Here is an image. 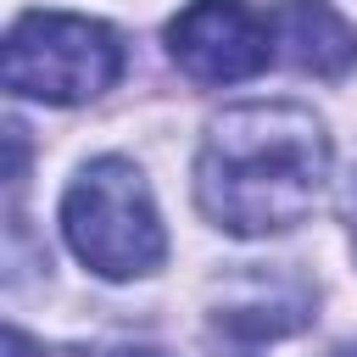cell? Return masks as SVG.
I'll use <instances>...</instances> for the list:
<instances>
[{
    "label": "cell",
    "mask_w": 357,
    "mask_h": 357,
    "mask_svg": "<svg viewBox=\"0 0 357 357\" xmlns=\"http://www.w3.org/2000/svg\"><path fill=\"white\" fill-rule=\"evenodd\" d=\"M123 73V45L106 22L73 17V11H28L6 33L0 78L11 95L45 100V106H78L112 89Z\"/></svg>",
    "instance_id": "obj_3"
},
{
    "label": "cell",
    "mask_w": 357,
    "mask_h": 357,
    "mask_svg": "<svg viewBox=\"0 0 357 357\" xmlns=\"http://www.w3.org/2000/svg\"><path fill=\"white\" fill-rule=\"evenodd\" d=\"M117 357H162V351H117Z\"/></svg>",
    "instance_id": "obj_7"
},
{
    "label": "cell",
    "mask_w": 357,
    "mask_h": 357,
    "mask_svg": "<svg viewBox=\"0 0 357 357\" xmlns=\"http://www.w3.org/2000/svg\"><path fill=\"white\" fill-rule=\"evenodd\" d=\"M335 357H357V340H351V346H340V351H335Z\"/></svg>",
    "instance_id": "obj_8"
},
{
    "label": "cell",
    "mask_w": 357,
    "mask_h": 357,
    "mask_svg": "<svg viewBox=\"0 0 357 357\" xmlns=\"http://www.w3.org/2000/svg\"><path fill=\"white\" fill-rule=\"evenodd\" d=\"M351 229H357V206H351Z\"/></svg>",
    "instance_id": "obj_9"
},
{
    "label": "cell",
    "mask_w": 357,
    "mask_h": 357,
    "mask_svg": "<svg viewBox=\"0 0 357 357\" xmlns=\"http://www.w3.org/2000/svg\"><path fill=\"white\" fill-rule=\"evenodd\" d=\"M268 22H273V56H284L296 73L340 78L357 61V28L329 0H279Z\"/></svg>",
    "instance_id": "obj_5"
},
{
    "label": "cell",
    "mask_w": 357,
    "mask_h": 357,
    "mask_svg": "<svg viewBox=\"0 0 357 357\" xmlns=\"http://www.w3.org/2000/svg\"><path fill=\"white\" fill-rule=\"evenodd\" d=\"M6 357H39V351H33V340L22 329H6Z\"/></svg>",
    "instance_id": "obj_6"
},
{
    "label": "cell",
    "mask_w": 357,
    "mask_h": 357,
    "mask_svg": "<svg viewBox=\"0 0 357 357\" xmlns=\"http://www.w3.org/2000/svg\"><path fill=\"white\" fill-rule=\"evenodd\" d=\"M329 178V134L312 106L245 100L212 117L195 156V201L229 234L296 229Z\"/></svg>",
    "instance_id": "obj_1"
},
{
    "label": "cell",
    "mask_w": 357,
    "mask_h": 357,
    "mask_svg": "<svg viewBox=\"0 0 357 357\" xmlns=\"http://www.w3.org/2000/svg\"><path fill=\"white\" fill-rule=\"evenodd\" d=\"M61 234H67L73 257L84 268H95L100 279H134V273L162 268V257H167L156 201H151L139 167L123 156H100L67 184Z\"/></svg>",
    "instance_id": "obj_2"
},
{
    "label": "cell",
    "mask_w": 357,
    "mask_h": 357,
    "mask_svg": "<svg viewBox=\"0 0 357 357\" xmlns=\"http://www.w3.org/2000/svg\"><path fill=\"white\" fill-rule=\"evenodd\" d=\"M167 56L195 84H240L273 61V22L245 0H190L167 22Z\"/></svg>",
    "instance_id": "obj_4"
}]
</instances>
